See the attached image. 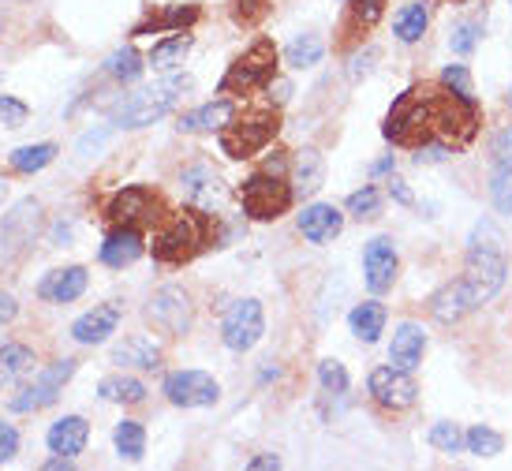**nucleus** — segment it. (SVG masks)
<instances>
[{"label":"nucleus","mask_w":512,"mask_h":471,"mask_svg":"<svg viewBox=\"0 0 512 471\" xmlns=\"http://www.w3.org/2000/svg\"><path fill=\"white\" fill-rule=\"evenodd\" d=\"M187 49H191V38H187V34H176V38H169V42L154 45L150 64H154V68H176V64H184Z\"/></svg>","instance_id":"nucleus-37"},{"label":"nucleus","mask_w":512,"mask_h":471,"mask_svg":"<svg viewBox=\"0 0 512 471\" xmlns=\"http://www.w3.org/2000/svg\"><path fill=\"white\" fill-rule=\"evenodd\" d=\"M105 72L116 75L120 83H131V79H139V75H143V57H139L135 49H120V53H113V57H109Z\"/></svg>","instance_id":"nucleus-40"},{"label":"nucleus","mask_w":512,"mask_h":471,"mask_svg":"<svg viewBox=\"0 0 512 471\" xmlns=\"http://www.w3.org/2000/svg\"><path fill=\"white\" fill-rule=\"evenodd\" d=\"M109 359H113L116 367H131V371H157L161 367V348L150 337L135 333V337H124V341L116 344Z\"/></svg>","instance_id":"nucleus-23"},{"label":"nucleus","mask_w":512,"mask_h":471,"mask_svg":"<svg viewBox=\"0 0 512 471\" xmlns=\"http://www.w3.org/2000/svg\"><path fill=\"white\" fill-rule=\"evenodd\" d=\"M180 187H184L187 202L199 206V210H214L225 199V184H221V176L210 165H191V169H184Z\"/></svg>","instance_id":"nucleus-18"},{"label":"nucleus","mask_w":512,"mask_h":471,"mask_svg":"<svg viewBox=\"0 0 512 471\" xmlns=\"http://www.w3.org/2000/svg\"><path fill=\"white\" fill-rule=\"evenodd\" d=\"M441 86H449L453 94H460V98H471V75L464 64H449L445 72H441Z\"/></svg>","instance_id":"nucleus-46"},{"label":"nucleus","mask_w":512,"mask_h":471,"mask_svg":"<svg viewBox=\"0 0 512 471\" xmlns=\"http://www.w3.org/2000/svg\"><path fill=\"white\" fill-rule=\"evenodd\" d=\"M15 453H19V430L0 419V464H8Z\"/></svg>","instance_id":"nucleus-47"},{"label":"nucleus","mask_w":512,"mask_h":471,"mask_svg":"<svg viewBox=\"0 0 512 471\" xmlns=\"http://www.w3.org/2000/svg\"><path fill=\"white\" fill-rule=\"evenodd\" d=\"M464 438H468V453H475V457H498L505 449V438L490 427H471Z\"/></svg>","instance_id":"nucleus-38"},{"label":"nucleus","mask_w":512,"mask_h":471,"mask_svg":"<svg viewBox=\"0 0 512 471\" xmlns=\"http://www.w3.org/2000/svg\"><path fill=\"white\" fill-rule=\"evenodd\" d=\"M34 352L27 344H0V386L15 389L23 386L30 374H34Z\"/></svg>","instance_id":"nucleus-27"},{"label":"nucleus","mask_w":512,"mask_h":471,"mask_svg":"<svg viewBox=\"0 0 512 471\" xmlns=\"http://www.w3.org/2000/svg\"><path fill=\"white\" fill-rule=\"evenodd\" d=\"M191 86L187 75H176V79H165V83L143 86L128 98H120L113 105V124L116 128H146L161 116H169L176 109V101L184 98V90Z\"/></svg>","instance_id":"nucleus-3"},{"label":"nucleus","mask_w":512,"mask_h":471,"mask_svg":"<svg viewBox=\"0 0 512 471\" xmlns=\"http://www.w3.org/2000/svg\"><path fill=\"white\" fill-rule=\"evenodd\" d=\"M382 135L397 146H423L434 139L430 124V86H408L397 98V105L385 116Z\"/></svg>","instance_id":"nucleus-4"},{"label":"nucleus","mask_w":512,"mask_h":471,"mask_svg":"<svg viewBox=\"0 0 512 471\" xmlns=\"http://www.w3.org/2000/svg\"><path fill=\"white\" fill-rule=\"evenodd\" d=\"M210 236H214V225H210V214L199 210V206H187L180 214H172L161 229L154 232V258L165 262V266H184L191 258L210 247Z\"/></svg>","instance_id":"nucleus-2"},{"label":"nucleus","mask_w":512,"mask_h":471,"mask_svg":"<svg viewBox=\"0 0 512 471\" xmlns=\"http://www.w3.org/2000/svg\"><path fill=\"white\" fill-rule=\"evenodd\" d=\"M423 348H427V333L415 322H404L393 333V344H389V363L393 367H404V371H415L419 359H423Z\"/></svg>","instance_id":"nucleus-25"},{"label":"nucleus","mask_w":512,"mask_h":471,"mask_svg":"<svg viewBox=\"0 0 512 471\" xmlns=\"http://www.w3.org/2000/svg\"><path fill=\"white\" fill-rule=\"evenodd\" d=\"M266 333V314L258 300H236L228 307L225 322H221V341L232 352H251Z\"/></svg>","instance_id":"nucleus-11"},{"label":"nucleus","mask_w":512,"mask_h":471,"mask_svg":"<svg viewBox=\"0 0 512 471\" xmlns=\"http://www.w3.org/2000/svg\"><path fill=\"white\" fill-rule=\"evenodd\" d=\"M232 120H236V105L228 98H221L180 116V131H221L225 124H232Z\"/></svg>","instance_id":"nucleus-28"},{"label":"nucleus","mask_w":512,"mask_h":471,"mask_svg":"<svg viewBox=\"0 0 512 471\" xmlns=\"http://www.w3.org/2000/svg\"><path fill=\"white\" fill-rule=\"evenodd\" d=\"M370 397L389 412H404L415 404L419 386H415L412 371H404V367H378V371H370Z\"/></svg>","instance_id":"nucleus-15"},{"label":"nucleus","mask_w":512,"mask_h":471,"mask_svg":"<svg viewBox=\"0 0 512 471\" xmlns=\"http://www.w3.org/2000/svg\"><path fill=\"white\" fill-rule=\"evenodd\" d=\"M378 206H382L378 187H363V191H356V195H348V214H356L359 221H367V217L378 214Z\"/></svg>","instance_id":"nucleus-43"},{"label":"nucleus","mask_w":512,"mask_h":471,"mask_svg":"<svg viewBox=\"0 0 512 471\" xmlns=\"http://www.w3.org/2000/svg\"><path fill=\"white\" fill-rule=\"evenodd\" d=\"M341 229H344L341 210H337V206H326V202H314V206H307V210L299 214V232H303L311 243L337 240Z\"/></svg>","instance_id":"nucleus-21"},{"label":"nucleus","mask_w":512,"mask_h":471,"mask_svg":"<svg viewBox=\"0 0 512 471\" xmlns=\"http://www.w3.org/2000/svg\"><path fill=\"white\" fill-rule=\"evenodd\" d=\"M505 273H509V262H505V240H501V229L494 221H479L471 229L468 240V266H464V277L445 285L441 292H434L430 300V311L438 322H460L464 314H471L475 307L490 303L505 285Z\"/></svg>","instance_id":"nucleus-1"},{"label":"nucleus","mask_w":512,"mask_h":471,"mask_svg":"<svg viewBox=\"0 0 512 471\" xmlns=\"http://www.w3.org/2000/svg\"><path fill=\"white\" fill-rule=\"evenodd\" d=\"M53 157H57V143H34V146H19V150H12L8 165H12L15 172H23V176H30V172H42Z\"/></svg>","instance_id":"nucleus-33"},{"label":"nucleus","mask_w":512,"mask_h":471,"mask_svg":"<svg viewBox=\"0 0 512 471\" xmlns=\"http://www.w3.org/2000/svg\"><path fill=\"white\" fill-rule=\"evenodd\" d=\"M247 468H251V471H262V468H281V460L270 457V453H266V457H251V460H247Z\"/></svg>","instance_id":"nucleus-51"},{"label":"nucleus","mask_w":512,"mask_h":471,"mask_svg":"<svg viewBox=\"0 0 512 471\" xmlns=\"http://www.w3.org/2000/svg\"><path fill=\"white\" fill-rule=\"evenodd\" d=\"M490 199L498 206V214H512V154H494L490 169Z\"/></svg>","instance_id":"nucleus-30"},{"label":"nucleus","mask_w":512,"mask_h":471,"mask_svg":"<svg viewBox=\"0 0 512 471\" xmlns=\"http://www.w3.org/2000/svg\"><path fill=\"white\" fill-rule=\"evenodd\" d=\"M273 75H277V45L270 38H258L243 57L232 60V68L221 79V94H247L258 86H270Z\"/></svg>","instance_id":"nucleus-8"},{"label":"nucleus","mask_w":512,"mask_h":471,"mask_svg":"<svg viewBox=\"0 0 512 471\" xmlns=\"http://www.w3.org/2000/svg\"><path fill=\"white\" fill-rule=\"evenodd\" d=\"M385 15V0H352L348 4V19H344V34H363Z\"/></svg>","instance_id":"nucleus-35"},{"label":"nucleus","mask_w":512,"mask_h":471,"mask_svg":"<svg viewBox=\"0 0 512 471\" xmlns=\"http://www.w3.org/2000/svg\"><path fill=\"white\" fill-rule=\"evenodd\" d=\"M38 232H42V202L19 199L0 221V266L27 255L30 243L38 240Z\"/></svg>","instance_id":"nucleus-9"},{"label":"nucleus","mask_w":512,"mask_h":471,"mask_svg":"<svg viewBox=\"0 0 512 471\" xmlns=\"http://www.w3.org/2000/svg\"><path fill=\"white\" fill-rule=\"evenodd\" d=\"M397 247H393V240H385V236H378V240L367 243V251H363V273H367V288L378 296V292H389L393 288V281H397Z\"/></svg>","instance_id":"nucleus-16"},{"label":"nucleus","mask_w":512,"mask_h":471,"mask_svg":"<svg viewBox=\"0 0 512 471\" xmlns=\"http://www.w3.org/2000/svg\"><path fill=\"white\" fill-rule=\"evenodd\" d=\"M348 326H352V333H356L363 344H374L385 329V307L382 303H374V300L359 303L356 311L348 314Z\"/></svg>","instance_id":"nucleus-29"},{"label":"nucleus","mask_w":512,"mask_h":471,"mask_svg":"<svg viewBox=\"0 0 512 471\" xmlns=\"http://www.w3.org/2000/svg\"><path fill=\"white\" fill-rule=\"evenodd\" d=\"M199 15H202L199 4H165V8H154V12L146 15L143 23L131 30V38H143V34H165V30L184 34V30H191L195 23H199Z\"/></svg>","instance_id":"nucleus-17"},{"label":"nucleus","mask_w":512,"mask_h":471,"mask_svg":"<svg viewBox=\"0 0 512 471\" xmlns=\"http://www.w3.org/2000/svg\"><path fill=\"white\" fill-rule=\"evenodd\" d=\"M8 199V180H4V176H0V202Z\"/></svg>","instance_id":"nucleus-53"},{"label":"nucleus","mask_w":512,"mask_h":471,"mask_svg":"<svg viewBox=\"0 0 512 471\" xmlns=\"http://www.w3.org/2000/svg\"><path fill=\"white\" fill-rule=\"evenodd\" d=\"M322 180H326V161H322V154L314 146L296 150L292 154V191L307 199V195H314L322 187Z\"/></svg>","instance_id":"nucleus-26"},{"label":"nucleus","mask_w":512,"mask_h":471,"mask_svg":"<svg viewBox=\"0 0 512 471\" xmlns=\"http://www.w3.org/2000/svg\"><path fill=\"white\" fill-rule=\"evenodd\" d=\"M120 303H101V307H94V311H86L83 318H75L72 326V337L79 344H101L109 341V333H116V326H120Z\"/></svg>","instance_id":"nucleus-19"},{"label":"nucleus","mask_w":512,"mask_h":471,"mask_svg":"<svg viewBox=\"0 0 512 471\" xmlns=\"http://www.w3.org/2000/svg\"><path fill=\"white\" fill-rule=\"evenodd\" d=\"M86 270L83 266H68V270H53L42 277V285H38V296L45 303H72L79 300L86 292Z\"/></svg>","instance_id":"nucleus-22"},{"label":"nucleus","mask_w":512,"mask_h":471,"mask_svg":"<svg viewBox=\"0 0 512 471\" xmlns=\"http://www.w3.org/2000/svg\"><path fill=\"white\" fill-rule=\"evenodd\" d=\"M27 116H30V109L23 101L12 98V94H0V120H4V128H23Z\"/></svg>","instance_id":"nucleus-45"},{"label":"nucleus","mask_w":512,"mask_h":471,"mask_svg":"<svg viewBox=\"0 0 512 471\" xmlns=\"http://www.w3.org/2000/svg\"><path fill=\"white\" fill-rule=\"evenodd\" d=\"M393 169V157H385V161H378V165H374V172H389Z\"/></svg>","instance_id":"nucleus-52"},{"label":"nucleus","mask_w":512,"mask_h":471,"mask_svg":"<svg viewBox=\"0 0 512 471\" xmlns=\"http://www.w3.org/2000/svg\"><path fill=\"white\" fill-rule=\"evenodd\" d=\"M509 105H512V98H509Z\"/></svg>","instance_id":"nucleus-54"},{"label":"nucleus","mask_w":512,"mask_h":471,"mask_svg":"<svg viewBox=\"0 0 512 471\" xmlns=\"http://www.w3.org/2000/svg\"><path fill=\"white\" fill-rule=\"evenodd\" d=\"M161 389L176 408H210L221 397V386L214 382V374L206 371H176L165 378Z\"/></svg>","instance_id":"nucleus-14"},{"label":"nucleus","mask_w":512,"mask_h":471,"mask_svg":"<svg viewBox=\"0 0 512 471\" xmlns=\"http://www.w3.org/2000/svg\"><path fill=\"white\" fill-rule=\"evenodd\" d=\"M318 382H322L326 393H344V389H348V371H344V363H337V359H322V363H318Z\"/></svg>","instance_id":"nucleus-42"},{"label":"nucleus","mask_w":512,"mask_h":471,"mask_svg":"<svg viewBox=\"0 0 512 471\" xmlns=\"http://www.w3.org/2000/svg\"><path fill=\"white\" fill-rule=\"evenodd\" d=\"M15 314H19V303H15V296H8V292H0V326H8V322H15Z\"/></svg>","instance_id":"nucleus-49"},{"label":"nucleus","mask_w":512,"mask_h":471,"mask_svg":"<svg viewBox=\"0 0 512 471\" xmlns=\"http://www.w3.org/2000/svg\"><path fill=\"white\" fill-rule=\"evenodd\" d=\"M86 438H90V423H86L83 415H64V419H57V423L49 427V434H45L49 449L60 453V457H75V453H83Z\"/></svg>","instance_id":"nucleus-24"},{"label":"nucleus","mask_w":512,"mask_h":471,"mask_svg":"<svg viewBox=\"0 0 512 471\" xmlns=\"http://www.w3.org/2000/svg\"><path fill=\"white\" fill-rule=\"evenodd\" d=\"M146 318H150L157 329H165L169 337H184L187 329H191V318H195L191 296L176 285L157 288L154 296H150V303H146Z\"/></svg>","instance_id":"nucleus-12"},{"label":"nucleus","mask_w":512,"mask_h":471,"mask_svg":"<svg viewBox=\"0 0 512 471\" xmlns=\"http://www.w3.org/2000/svg\"><path fill=\"white\" fill-rule=\"evenodd\" d=\"M322 53H326V42H322L318 34H299V38L288 42L285 60L292 68H314V64L322 60Z\"/></svg>","instance_id":"nucleus-34"},{"label":"nucleus","mask_w":512,"mask_h":471,"mask_svg":"<svg viewBox=\"0 0 512 471\" xmlns=\"http://www.w3.org/2000/svg\"><path fill=\"white\" fill-rule=\"evenodd\" d=\"M240 202H243V214L251 217V221H277L281 214L292 210L296 191L273 169H262L240 184Z\"/></svg>","instance_id":"nucleus-6"},{"label":"nucleus","mask_w":512,"mask_h":471,"mask_svg":"<svg viewBox=\"0 0 512 471\" xmlns=\"http://www.w3.org/2000/svg\"><path fill=\"white\" fill-rule=\"evenodd\" d=\"M430 445L441 449V453H460L468 445V438H464V430L456 427V423H434L430 427Z\"/></svg>","instance_id":"nucleus-41"},{"label":"nucleus","mask_w":512,"mask_h":471,"mask_svg":"<svg viewBox=\"0 0 512 471\" xmlns=\"http://www.w3.org/2000/svg\"><path fill=\"white\" fill-rule=\"evenodd\" d=\"M228 8H232V19H236V27H258L266 15H270V0H228Z\"/></svg>","instance_id":"nucleus-39"},{"label":"nucleus","mask_w":512,"mask_h":471,"mask_svg":"<svg viewBox=\"0 0 512 471\" xmlns=\"http://www.w3.org/2000/svg\"><path fill=\"white\" fill-rule=\"evenodd\" d=\"M157 195L150 187H124V191H116L109 206H105V217H109V225H131V229H143L157 217Z\"/></svg>","instance_id":"nucleus-13"},{"label":"nucleus","mask_w":512,"mask_h":471,"mask_svg":"<svg viewBox=\"0 0 512 471\" xmlns=\"http://www.w3.org/2000/svg\"><path fill=\"white\" fill-rule=\"evenodd\" d=\"M427 23H430L427 4H423V0H412V4H404V8L397 12L393 30H397L400 42H419V38L427 34Z\"/></svg>","instance_id":"nucleus-32"},{"label":"nucleus","mask_w":512,"mask_h":471,"mask_svg":"<svg viewBox=\"0 0 512 471\" xmlns=\"http://www.w3.org/2000/svg\"><path fill=\"white\" fill-rule=\"evenodd\" d=\"M113 442H116V453H120V457L143 460V453H146V430L139 427L135 419H124V423H116Z\"/></svg>","instance_id":"nucleus-36"},{"label":"nucleus","mask_w":512,"mask_h":471,"mask_svg":"<svg viewBox=\"0 0 512 471\" xmlns=\"http://www.w3.org/2000/svg\"><path fill=\"white\" fill-rule=\"evenodd\" d=\"M98 393H101V400H113V404H143L146 400V386L139 378H128V374H109V378H101Z\"/></svg>","instance_id":"nucleus-31"},{"label":"nucleus","mask_w":512,"mask_h":471,"mask_svg":"<svg viewBox=\"0 0 512 471\" xmlns=\"http://www.w3.org/2000/svg\"><path fill=\"white\" fill-rule=\"evenodd\" d=\"M374 60H378V49L356 53V57H352V64H348V79H352V83H359L363 75H370V68H374Z\"/></svg>","instance_id":"nucleus-48"},{"label":"nucleus","mask_w":512,"mask_h":471,"mask_svg":"<svg viewBox=\"0 0 512 471\" xmlns=\"http://www.w3.org/2000/svg\"><path fill=\"white\" fill-rule=\"evenodd\" d=\"M389 195H393L400 206H412V191L404 187V180H389Z\"/></svg>","instance_id":"nucleus-50"},{"label":"nucleus","mask_w":512,"mask_h":471,"mask_svg":"<svg viewBox=\"0 0 512 471\" xmlns=\"http://www.w3.org/2000/svg\"><path fill=\"white\" fill-rule=\"evenodd\" d=\"M479 34H483V27H479V23H456L453 34H449V45H453L456 57H468L471 49L479 45Z\"/></svg>","instance_id":"nucleus-44"},{"label":"nucleus","mask_w":512,"mask_h":471,"mask_svg":"<svg viewBox=\"0 0 512 471\" xmlns=\"http://www.w3.org/2000/svg\"><path fill=\"white\" fill-rule=\"evenodd\" d=\"M143 255V232L131 229V225H116L105 243H101V262L113 266V270H124L135 258Z\"/></svg>","instance_id":"nucleus-20"},{"label":"nucleus","mask_w":512,"mask_h":471,"mask_svg":"<svg viewBox=\"0 0 512 471\" xmlns=\"http://www.w3.org/2000/svg\"><path fill=\"white\" fill-rule=\"evenodd\" d=\"M277 131H281V116H277V109L251 113V116L232 120V124L221 128V150H225L232 161H247V157L262 154V150L277 139Z\"/></svg>","instance_id":"nucleus-7"},{"label":"nucleus","mask_w":512,"mask_h":471,"mask_svg":"<svg viewBox=\"0 0 512 471\" xmlns=\"http://www.w3.org/2000/svg\"><path fill=\"white\" fill-rule=\"evenodd\" d=\"M75 367H79L75 359H57V363H49L30 386H23L12 400H8V408H12V412H42V408H49V404H57L64 386L72 382Z\"/></svg>","instance_id":"nucleus-10"},{"label":"nucleus","mask_w":512,"mask_h":471,"mask_svg":"<svg viewBox=\"0 0 512 471\" xmlns=\"http://www.w3.org/2000/svg\"><path fill=\"white\" fill-rule=\"evenodd\" d=\"M430 124H434V139L460 146L475 139L479 113H475L471 98H460L445 86V90H430Z\"/></svg>","instance_id":"nucleus-5"}]
</instances>
